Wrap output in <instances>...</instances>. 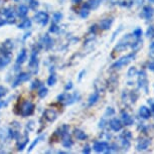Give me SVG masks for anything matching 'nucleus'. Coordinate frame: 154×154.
<instances>
[{
    "mask_svg": "<svg viewBox=\"0 0 154 154\" xmlns=\"http://www.w3.org/2000/svg\"><path fill=\"white\" fill-rule=\"evenodd\" d=\"M62 144L63 147L66 148H71L74 144V141H72V137L69 136V133H66L65 135L62 136Z\"/></svg>",
    "mask_w": 154,
    "mask_h": 154,
    "instance_id": "nucleus-14",
    "label": "nucleus"
},
{
    "mask_svg": "<svg viewBox=\"0 0 154 154\" xmlns=\"http://www.w3.org/2000/svg\"><path fill=\"white\" fill-rule=\"evenodd\" d=\"M43 117L46 121L48 122H54L57 120V111H54V109H46L43 112Z\"/></svg>",
    "mask_w": 154,
    "mask_h": 154,
    "instance_id": "nucleus-10",
    "label": "nucleus"
},
{
    "mask_svg": "<svg viewBox=\"0 0 154 154\" xmlns=\"http://www.w3.org/2000/svg\"><path fill=\"white\" fill-rule=\"evenodd\" d=\"M43 138H45V136L42 135V136H39V137H37L36 139H34V141L32 142V143L30 144V146L28 147V152H31V151H32L33 148L35 147L36 145L39 143V141H42V139H43Z\"/></svg>",
    "mask_w": 154,
    "mask_h": 154,
    "instance_id": "nucleus-30",
    "label": "nucleus"
},
{
    "mask_svg": "<svg viewBox=\"0 0 154 154\" xmlns=\"http://www.w3.org/2000/svg\"><path fill=\"white\" fill-rule=\"evenodd\" d=\"M140 16L141 17H143L144 19H151L152 18V16H153V9H152V7H150V6H145L143 8V10H142V13L140 14Z\"/></svg>",
    "mask_w": 154,
    "mask_h": 154,
    "instance_id": "nucleus-17",
    "label": "nucleus"
},
{
    "mask_svg": "<svg viewBox=\"0 0 154 154\" xmlns=\"http://www.w3.org/2000/svg\"><path fill=\"white\" fill-rule=\"evenodd\" d=\"M137 69H136V68L135 66H132V68H130L129 69V71H128V72H127V75L129 78H131V77H134V75H137Z\"/></svg>",
    "mask_w": 154,
    "mask_h": 154,
    "instance_id": "nucleus-36",
    "label": "nucleus"
},
{
    "mask_svg": "<svg viewBox=\"0 0 154 154\" xmlns=\"http://www.w3.org/2000/svg\"><path fill=\"white\" fill-rule=\"evenodd\" d=\"M108 148H109V144L105 141H97V142H95L94 146H93V149L98 153L107 152Z\"/></svg>",
    "mask_w": 154,
    "mask_h": 154,
    "instance_id": "nucleus-9",
    "label": "nucleus"
},
{
    "mask_svg": "<svg viewBox=\"0 0 154 154\" xmlns=\"http://www.w3.org/2000/svg\"><path fill=\"white\" fill-rule=\"evenodd\" d=\"M59 30H60V27L57 26L56 23H53V24L51 25V28H49V32L57 33V32H59Z\"/></svg>",
    "mask_w": 154,
    "mask_h": 154,
    "instance_id": "nucleus-39",
    "label": "nucleus"
},
{
    "mask_svg": "<svg viewBox=\"0 0 154 154\" xmlns=\"http://www.w3.org/2000/svg\"><path fill=\"white\" fill-rule=\"evenodd\" d=\"M34 127H35V124H34V121H29L26 125V129L28 131H32L34 129Z\"/></svg>",
    "mask_w": 154,
    "mask_h": 154,
    "instance_id": "nucleus-42",
    "label": "nucleus"
},
{
    "mask_svg": "<svg viewBox=\"0 0 154 154\" xmlns=\"http://www.w3.org/2000/svg\"><path fill=\"white\" fill-rule=\"evenodd\" d=\"M56 83H57V75L54 74V72H51L48 79V85L54 86V85H56Z\"/></svg>",
    "mask_w": 154,
    "mask_h": 154,
    "instance_id": "nucleus-31",
    "label": "nucleus"
},
{
    "mask_svg": "<svg viewBox=\"0 0 154 154\" xmlns=\"http://www.w3.org/2000/svg\"><path fill=\"white\" fill-rule=\"evenodd\" d=\"M38 45L40 48H43V49H45V51H49L54 45V40L48 34H45V35H42V38L39 39Z\"/></svg>",
    "mask_w": 154,
    "mask_h": 154,
    "instance_id": "nucleus-6",
    "label": "nucleus"
},
{
    "mask_svg": "<svg viewBox=\"0 0 154 154\" xmlns=\"http://www.w3.org/2000/svg\"><path fill=\"white\" fill-rule=\"evenodd\" d=\"M23 141H21V142H18V146H17V149H18V151H21V150H23L25 148V146H26V144L28 143V135H27V133H25V135H24V138L22 139Z\"/></svg>",
    "mask_w": 154,
    "mask_h": 154,
    "instance_id": "nucleus-27",
    "label": "nucleus"
},
{
    "mask_svg": "<svg viewBox=\"0 0 154 154\" xmlns=\"http://www.w3.org/2000/svg\"><path fill=\"white\" fill-rule=\"evenodd\" d=\"M4 24H6V20H5V19H2V18H0V27H1L2 25H4Z\"/></svg>",
    "mask_w": 154,
    "mask_h": 154,
    "instance_id": "nucleus-53",
    "label": "nucleus"
},
{
    "mask_svg": "<svg viewBox=\"0 0 154 154\" xmlns=\"http://www.w3.org/2000/svg\"><path fill=\"white\" fill-rule=\"evenodd\" d=\"M30 79V74L29 72H20V74L17 75L16 79L14 80V82L12 84V88H16L19 85H21L22 83L26 82Z\"/></svg>",
    "mask_w": 154,
    "mask_h": 154,
    "instance_id": "nucleus-7",
    "label": "nucleus"
},
{
    "mask_svg": "<svg viewBox=\"0 0 154 154\" xmlns=\"http://www.w3.org/2000/svg\"><path fill=\"white\" fill-rule=\"evenodd\" d=\"M150 48H154V42H152V43L150 45Z\"/></svg>",
    "mask_w": 154,
    "mask_h": 154,
    "instance_id": "nucleus-56",
    "label": "nucleus"
},
{
    "mask_svg": "<svg viewBox=\"0 0 154 154\" xmlns=\"http://www.w3.org/2000/svg\"><path fill=\"white\" fill-rule=\"evenodd\" d=\"M148 104H150L151 110L154 112V99H150V100H148Z\"/></svg>",
    "mask_w": 154,
    "mask_h": 154,
    "instance_id": "nucleus-46",
    "label": "nucleus"
},
{
    "mask_svg": "<svg viewBox=\"0 0 154 154\" xmlns=\"http://www.w3.org/2000/svg\"><path fill=\"white\" fill-rule=\"evenodd\" d=\"M11 60L10 54H3L2 57H0V69H4L7 65H9Z\"/></svg>",
    "mask_w": 154,
    "mask_h": 154,
    "instance_id": "nucleus-22",
    "label": "nucleus"
},
{
    "mask_svg": "<svg viewBox=\"0 0 154 154\" xmlns=\"http://www.w3.org/2000/svg\"><path fill=\"white\" fill-rule=\"evenodd\" d=\"M142 45H143V42H142V40L140 39H137L136 42L131 43V48L134 51H137L138 49H140L142 48Z\"/></svg>",
    "mask_w": 154,
    "mask_h": 154,
    "instance_id": "nucleus-29",
    "label": "nucleus"
},
{
    "mask_svg": "<svg viewBox=\"0 0 154 154\" xmlns=\"http://www.w3.org/2000/svg\"><path fill=\"white\" fill-rule=\"evenodd\" d=\"M149 56L152 57V59H154V51H151V53H150Z\"/></svg>",
    "mask_w": 154,
    "mask_h": 154,
    "instance_id": "nucleus-55",
    "label": "nucleus"
},
{
    "mask_svg": "<svg viewBox=\"0 0 154 154\" xmlns=\"http://www.w3.org/2000/svg\"><path fill=\"white\" fill-rule=\"evenodd\" d=\"M139 116L143 119H149L151 117V111L146 106H141L139 108Z\"/></svg>",
    "mask_w": 154,
    "mask_h": 154,
    "instance_id": "nucleus-20",
    "label": "nucleus"
},
{
    "mask_svg": "<svg viewBox=\"0 0 154 154\" xmlns=\"http://www.w3.org/2000/svg\"><path fill=\"white\" fill-rule=\"evenodd\" d=\"M90 152H91V147H90V145L89 144L85 145V147H84V149H83V153L88 154Z\"/></svg>",
    "mask_w": 154,
    "mask_h": 154,
    "instance_id": "nucleus-45",
    "label": "nucleus"
},
{
    "mask_svg": "<svg viewBox=\"0 0 154 154\" xmlns=\"http://www.w3.org/2000/svg\"><path fill=\"white\" fill-rule=\"evenodd\" d=\"M27 60V51L25 48L21 49V51L18 54V56L16 57V65H22L23 63H25V60Z\"/></svg>",
    "mask_w": 154,
    "mask_h": 154,
    "instance_id": "nucleus-16",
    "label": "nucleus"
},
{
    "mask_svg": "<svg viewBox=\"0 0 154 154\" xmlns=\"http://www.w3.org/2000/svg\"><path fill=\"white\" fill-rule=\"evenodd\" d=\"M37 49L33 48L31 51L30 57H29V62H28V69L31 74L35 75L38 72V66H39V62H38V57H37Z\"/></svg>",
    "mask_w": 154,
    "mask_h": 154,
    "instance_id": "nucleus-1",
    "label": "nucleus"
},
{
    "mask_svg": "<svg viewBox=\"0 0 154 154\" xmlns=\"http://www.w3.org/2000/svg\"><path fill=\"white\" fill-rule=\"evenodd\" d=\"M85 74H86V71H82L80 72V74H79V81L82 80V78L84 77V75H85Z\"/></svg>",
    "mask_w": 154,
    "mask_h": 154,
    "instance_id": "nucleus-52",
    "label": "nucleus"
},
{
    "mask_svg": "<svg viewBox=\"0 0 154 154\" xmlns=\"http://www.w3.org/2000/svg\"><path fill=\"white\" fill-rule=\"evenodd\" d=\"M33 19L37 24L45 26L49 21V15L46 12H45V11H38V12L34 14Z\"/></svg>",
    "mask_w": 154,
    "mask_h": 154,
    "instance_id": "nucleus-5",
    "label": "nucleus"
},
{
    "mask_svg": "<svg viewBox=\"0 0 154 154\" xmlns=\"http://www.w3.org/2000/svg\"><path fill=\"white\" fill-rule=\"evenodd\" d=\"M34 109H35V106H34L33 103H31L30 101H25V102H23L21 104V106H20L19 114L21 115L22 117H28V116L33 114Z\"/></svg>",
    "mask_w": 154,
    "mask_h": 154,
    "instance_id": "nucleus-2",
    "label": "nucleus"
},
{
    "mask_svg": "<svg viewBox=\"0 0 154 154\" xmlns=\"http://www.w3.org/2000/svg\"><path fill=\"white\" fill-rule=\"evenodd\" d=\"M142 35V29L141 28H136V29L133 31V36H135L136 38H139Z\"/></svg>",
    "mask_w": 154,
    "mask_h": 154,
    "instance_id": "nucleus-40",
    "label": "nucleus"
},
{
    "mask_svg": "<svg viewBox=\"0 0 154 154\" xmlns=\"http://www.w3.org/2000/svg\"><path fill=\"white\" fill-rule=\"evenodd\" d=\"M138 84H139V88L144 89L145 93H148V78L146 72L144 71H141L139 72V77H138Z\"/></svg>",
    "mask_w": 154,
    "mask_h": 154,
    "instance_id": "nucleus-8",
    "label": "nucleus"
},
{
    "mask_svg": "<svg viewBox=\"0 0 154 154\" xmlns=\"http://www.w3.org/2000/svg\"><path fill=\"white\" fill-rule=\"evenodd\" d=\"M40 86H42V82H40L39 80H34L33 82L31 83L30 89H31V90H36L37 88H39Z\"/></svg>",
    "mask_w": 154,
    "mask_h": 154,
    "instance_id": "nucleus-35",
    "label": "nucleus"
},
{
    "mask_svg": "<svg viewBox=\"0 0 154 154\" xmlns=\"http://www.w3.org/2000/svg\"><path fill=\"white\" fill-rule=\"evenodd\" d=\"M30 27H31V20L28 18H24L18 24L19 29H27V28H30Z\"/></svg>",
    "mask_w": 154,
    "mask_h": 154,
    "instance_id": "nucleus-25",
    "label": "nucleus"
},
{
    "mask_svg": "<svg viewBox=\"0 0 154 154\" xmlns=\"http://www.w3.org/2000/svg\"><path fill=\"white\" fill-rule=\"evenodd\" d=\"M13 49V42L11 39H7L3 42L2 45V53L3 54H10Z\"/></svg>",
    "mask_w": 154,
    "mask_h": 154,
    "instance_id": "nucleus-13",
    "label": "nucleus"
},
{
    "mask_svg": "<svg viewBox=\"0 0 154 154\" xmlns=\"http://www.w3.org/2000/svg\"><path fill=\"white\" fill-rule=\"evenodd\" d=\"M72 3H75V4H78V3H80L82 0H72Z\"/></svg>",
    "mask_w": 154,
    "mask_h": 154,
    "instance_id": "nucleus-54",
    "label": "nucleus"
},
{
    "mask_svg": "<svg viewBox=\"0 0 154 154\" xmlns=\"http://www.w3.org/2000/svg\"><path fill=\"white\" fill-rule=\"evenodd\" d=\"M139 97V94L137 93V91H132L131 93H130V99H131V102H136V100L138 99Z\"/></svg>",
    "mask_w": 154,
    "mask_h": 154,
    "instance_id": "nucleus-38",
    "label": "nucleus"
},
{
    "mask_svg": "<svg viewBox=\"0 0 154 154\" xmlns=\"http://www.w3.org/2000/svg\"><path fill=\"white\" fill-rule=\"evenodd\" d=\"M148 69H149L150 71H153L154 72V62L150 63L149 65H148Z\"/></svg>",
    "mask_w": 154,
    "mask_h": 154,
    "instance_id": "nucleus-50",
    "label": "nucleus"
},
{
    "mask_svg": "<svg viewBox=\"0 0 154 154\" xmlns=\"http://www.w3.org/2000/svg\"><path fill=\"white\" fill-rule=\"evenodd\" d=\"M80 99V95L78 94V93H74L72 95H66V98L65 100V105H72V104H74L75 102L79 101Z\"/></svg>",
    "mask_w": 154,
    "mask_h": 154,
    "instance_id": "nucleus-19",
    "label": "nucleus"
},
{
    "mask_svg": "<svg viewBox=\"0 0 154 154\" xmlns=\"http://www.w3.org/2000/svg\"><path fill=\"white\" fill-rule=\"evenodd\" d=\"M99 99H100V94H99L98 92L93 93V94L90 96V98H89V100H88V105L90 107L93 106V105H95V104L98 102Z\"/></svg>",
    "mask_w": 154,
    "mask_h": 154,
    "instance_id": "nucleus-23",
    "label": "nucleus"
},
{
    "mask_svg": "<svg viewBox=\"0 0 154 154\" xmlns=\"http://www.w3.org/2000/svg\"><path fill=\"white\" fill-rule=\"evenodd\" d=\"M62 18H63V14L60 12H56L54 14V16H53V20H54V23L60 22V20H62Z\"/></svg>",
    "mask_w": 154,
    "mask_h": 154,
    "instance_id": "nucleus-34",
    "label": "nucleus"
},
{
    "mask_svg": "<svg viewBox=\"0 0 154 154\" xmlns=\"http://www.w3.org/2000/svg\"><path fill=\"white\" fill-rule=\"evenodd\" d=\"M7 105V102H4V101H1L0 100V109L1 108H4L5 106Z\"/></svg>",
    "mask_w": 154,
    "mask_h": 154,
    "instance_id": "nucleus-48",
    "label": "nucleus"
},
{
    "mask_svg": "<svg viewBox=\"0 0 154 154\" xmlns=\"http://www.w3.org/2000/svg\"><path fill=\"white\" fill-rule=\"evenodd\" d=\"M72 88V82H69V83L66 85L65 90H66V91H68V90H71Z\"/></svg>",
    "mask_w": 154,
    "mask_h": 154,
    "instance_id": "nucleus-47",
    "label": "nucleus"
},
{
    "mask_svg": "<svg viewBox=\"0 0 154 154\" xmlns=\"http://www.w3.org/2000/svg\"><path fill=\"white\" fill-rule=\"evenodd\" d=\"M74 135L75 136V138H77L78 140H86V139L88 138V135L80 129H75L74 130Z\"/></svg>",
    "mask_w": 154,
    "mask_h": 154,
    "instance_id": "nucleus-24",
    "label": "nucleus"
},
{
    "mask_svg": "<svg viewBox=\"0 0 154 154\" xmlns=\"http://www.w3.org/2000/svg\"><path fill=\"white\" fill-rule=\"evenodd\" d=\"M150 2H152V3H154V0H149Z\"/></svg>",
    "mask_w": 154,
    "mask_h": 154,
    "instance_id": "nucleus-57",
    "label": "nucleus"
},
{
    "mask_svg": "<svg viewBox=\"0 0 154 154\" xmlns=\"http://www.w3.org/2000/svg\"><path fill=\"white\" fill-rule=\"evenodd\" d=\"M6 93H7V90H6V88H4V87L0 86V99H1V98H3L4 96L6 95Z\"/></svg>",
    "mask_w": 154,
    "mask_h": 154,
    "instance_id": "nucleus-43",
    "label": "nucleus"
},
{
    "mask_svg": "<svg viewBox=\"0 0 154 154\" xmlns=\"http://www.w3.org/2000/svg\"><path fill=\"white\" fill-rule=\"evenodd\" d=\"M151 144V140L148 138H142V139H139L137 145H136V149L138 151H143V150H146L149 145Z\"/></svg>",
    "mask_w": 154,
    "mask_h": 154,
    "instance_id": "nucleus-12",
    "label": "nucleus"
},
{
    "mask_svg": "<svg viewBox=\"0 0 154 154\" xmlns=\"http://www.w3.org/2000/svg\"><path fill=\"white\" fill-rule=\"evenodd\" d=\"M113 21H114L113 18H105V19L101 20L99 26H100L101 29H103V30H108V29H110V27H111Z\"/></svg>",
    "mask_w": 154,
    "mask_h": 154,
    "instance_id": "nucleus-18",
    "label": "nucleus"
},
{
    "mask_svg": "<svg viewBox=\"0 0 154 154\" xmlns=\"http://www.w3.org/2000/svg\"><path fill=\"white\" fill-rule=\"evenodd\" d=\"M48 90L45 88V87H42V88L39 89V91L37 92V94H38V97L43 99L45 97H46V95H48Z\"/></svg>",
    "mask_w": 154,
    "mask_h": 154,
    "instance_id": "nucleus-32",
    "label": "nucleus"
},
{
    "mask_svg": "<svg viewBox=\"0 0 154 154\" xmlns=\"http://www.w3.org/2000/svg\"><path fill=\"white\" fill-rule=\"evenodd\" d=\"M121 117H122V120H123V123L126 125V126H130V125H133V123H134V119H133L132 116H130L128 114L127 112L122 111Z\"/></svg>",
    "mask_w": 154,
    "mask_h": 154,
    "instance_id": "nucleus-15",
    "label": "nucleus"
},
{
    "mask_svg": "<svg viewBox=\"0 0 154 154\" xmlns=\"http://www.w3.org/2000/svg\"><path fill=\"white\" fill-rule=\"evenodd\" d=\"M120 137H123V138H126V139H131L132 138V133L130 131H124L123 133L121 134Z\"/></svg>",
    "mask_w": 154,
    "mask_h": 154,
    "instance_id": "nucleus-41",
    "label": "nucleus"
},
{
    "mask_svg": "<svg viewBox=\"0 0 154 154\" xmlns=\"http://www.w3.org/2000/svg\"><path fill=\"white\" fill-rule=\"evenodd\" d=\"M66 95L68 94H66V93H63V94H60V95H59L57 96V101L59 102H65V100H66Z\"/></svg>",
    "mask_w": 154,
    "mask_h": 154,
    "instance_id": "nucleus-44",
    "label": "nucleus"
},
{
    "mask_svg": "<svg viewBox=\"0 0 154 154\" xmlns=\"http://www.w3.org/2000/svg\"><path fill=\"white\" fill-rule=\"evenodd\" d=\"M90 10L91 9H90V8L87 6V4L85 3L84 6L82 7V9L80 10V16L82 17V18H87L90 14Z\"/></svg>",
    "mask_w": 154,
    "mask_h": 154,
    "instance_id": "nucleus-28",
    "label": "nucleus"
},
{
    "mask_svg": "<svg viewBox=\"0 0 154 154\" xmlns=\"http://www.w3.org/2000/svg\"><path fill=\"white\" fill-rule=\"evenodd\" d=\"M146 36L148 37V38H150V39L154 38V26L148 27V29L146 31Z\"/></svg>",
    "mask_w": 154,
    "mask_h": 154,
    "instance_id": "nucleus-33",
    "label": "nucleus"
},
{
    "mask_svg": "<svg viewBox=\"0 0 154 154\" xmlns=\"http://www.w3.org/2000/svg\"><path fill=\"white\" fill-rule=\"evenodd\" d=\"M100 3H101V0H89V1L86 2L87 6H88L90 9H97Z\"/></svg>",
    "mask_w": 154,
    "mask_h": 154,
    "instance_id": "nucleus-26",
    "label": "nucleus"
},
{
    "mask_svg": "<svg viewBox=\"0 0 154 154\" xmlns=\"http://www.w3.org/2000/svg\"><path fill=\"white\" fill-rule=\"evenodd\" d=\"M27 13H28V7L26 5H24V4L19 5L18 8H17V15H18L20 18H24V17L27 15Z\"/></svg>",
    "mask_w": 154,
    "mask_h": 154,
    "instance_id": "nucleus-21",
    "label": "nucleus"
},
{
    "mask_svg": "<svg viewBox=\"0 0 154 154\" xmlns=\"http://www.w3.org/2000/svg\"><path fill=\"white\" fill-rule=\"evenodd\" d=\"M134 59H135V54H127V56H125L123 57H121L120 60H118L117 62H115L112 65L111 68L112 69H120V68H122V66H127L129 63H131L132 60H134Z\"/></svg>",
    "mask_w": 154,
    "mask_h": 154,
    "instance_id": "nucleus-3",
    "label": "nucleus"
},
{
    "mask_svg": "<svg viewBox=\"0 0 154 154\" xmlns=\"http://www.w3.org/2000/svg\"><path fill=\"white\" fill-rule=\"evenodd\" d=\"M0 14L5 17L6 23H8V24H13V23L16 22V16L12 8H10V7L3 8V9L0 11Z\"/></svg>",
    "mask_w": 154,
    "mask_h": 154,
    "instance_id": "nucleus-4",
    "label": "nucleus"
},
{
    "mask_svg": "<svg viewBox=\"0 0 154 154\" xmlns=\"http://www.w3.org/2000/svg\"><path fill=\"white\" fill-rule=\"evenodd\" d=\"M28 3H29V7L32 10H36V8L38 7V2H37V0H29Z\"/></svg>",
    "mask_w": 154,
    "mask_h": 154,
    "instance_id": "nucleus-37",
    "label": "nucleus"
},
{
    "mask_svg": "<svg viewBox=\"0 0 154 154\" xmlns=\"http://www.w3.org/2000/svg\"><path fill=\"white\" fill-rule=\"evenodd\" d=\"M96 30H97V25H92L91 26V29H90V31H91V32H96Z\"/></svg>",
    "mask_w": 154,
    "mask_h": 154,
    "instance_id": "nucleus-51",
    "label": "nucleus"
},
{
    "mask_svg": "<svg viewBox=\"0 0 154 154\" xmlns=\"http://www.w3.org/2000/svg\"><path fill=\"white\" fill-rule=\"evenodd\" d=\"M109 126L113 131L118 132V131H120L122 129V127H123V123H122L121 120H119V119L113 118L109 121Z\"/></svg>",
    "mask_w": 154,
    "mask_h": 154,
    "instance_id": "nucleus-11",
    "label": "nucleus"
},
{
    "mask_svg": "<svg viewBox=\"0 0 154 154\" xmlns=\"http://www.w3.org/2000/svg\"><path fill=\"white\" fill-rule=\"evenodd\" d=\"M121 30H122V26L119 27V29H118V30H116L115 32H114V34H113V37H112V40H114V38L116 37V34H118V33H119V31H121Z\"/></svg>",
    "mask_w": 154,
    "mask_h": 154,
    "instance_id": "nucleus-49",
    "label": "nucleus"
}]
</instances>
